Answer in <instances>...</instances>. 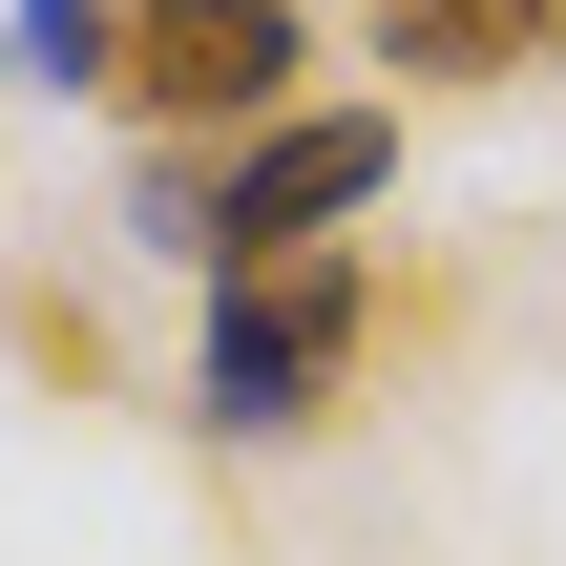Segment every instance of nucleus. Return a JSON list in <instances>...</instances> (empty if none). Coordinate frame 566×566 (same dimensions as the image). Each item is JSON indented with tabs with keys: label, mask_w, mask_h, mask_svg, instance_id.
Listing matches in <instances>:
<instances>
[{
	"label": "nucleus",
	"mask_w": 566,
	"mask_h": 566,
	"mask_svg": "<svg viewBox=\"0 0 566 566\" xmlns=\"http://www.w3.org/2000/svg\"><path fill=\"white\" fill-rule=\"evenodd\" d=\"M21 84H105V0H21Z\"/></svg>",
	"instance_id": "6"
},
{
	"label": "nucleus",
	"mask_w": 566,
	"mask_h": 566,
	"mask_svg": "<svg viewBox=\"0 0 566 566\" xmlns=\"http://www.w3.org/2000/svg\"><path fill=\"white\" fill-rule=\"evenodd\" d=\"M378 63H420V84H525V63H566V0H378Z\"/></svg>",
	"instance_id": "4"
},
{
	"label": "nucleus",
	"mask_w": 566,
	"mask_h": 566,
	"mask_svg": "<svg viewBox=\"0 0 566 566\" xmlns=\"http://www.w3.org/2000/svg\"><path fill=\"white\" fill-rule=\"evenodd\" d=\"M294 0H105V105L147 147H252L294 105Z\"/></svg>",
	"instance_id": "2"
},
{
	"label": "nucleus",
	"mask_w": 566,
	"mask_h": 566,
	"mask_svg": "<svg viewBox=\"0 0 566 566\" xmlns=\"http://www.w3.org/2000/svg\"><path fill=\"white\" fill-rule=\"evenodd\" d=\"M126 231H147L168 273H210V147H147V168H126Z\"/></svg>",
	"instance_id": "5"
},
{
	"label": "nucleus",
	"mask_w": 566,
	"mask_h": 566,
	"mask_svg": "<svg viewBox=\"0 0 566 566\" xmlns=\"http://www.w3.org/2000/svg\"><path fill=\"white\" fill-rule=\"evenodd\" d=\"M357 336H378V273L357 252H273V273H210V336H189V420L210 441H315L357 399Z\"/></svg>",
	"instance_id": "1"
},
{
	"label": "nucleus",
	"mask_w": 566,
	"mask_h": 566,
	"mask_svg": "<svg viewBox=\"0 0 566 566\" xmlns=\"http://www.w3.org/2000/svg\"><path fill=\"white\" fill-rule=\"evenodd\" d=\"M378 189H399V105H273L252 147H210V273L336 252V231H357Z\"/></svg>",
	"instance_id": "3"
}]
</instances>
